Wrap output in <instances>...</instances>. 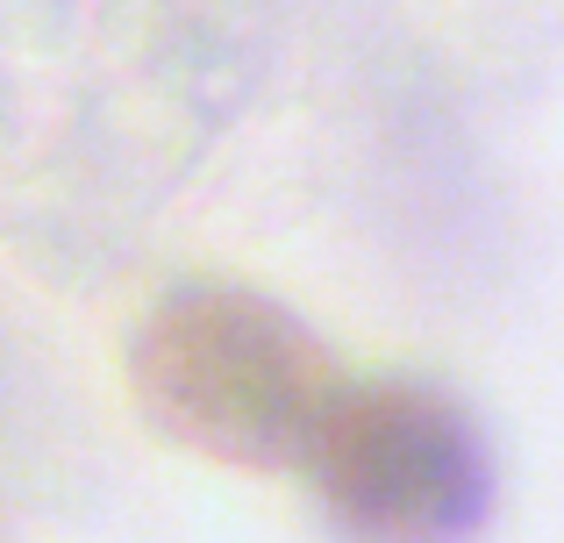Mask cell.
<instances>
[{"label": "cell", "mask_w": 564, "mask_h": 543, "mask_svg": "<svg viewBox=\"0 0 564 543\" xmlns=\"http://www.w3.org/2000/svg\"><path fill=\"white\" fill-rule=\"evenodd\" d=\"M129 387L165 444L243 473H286L344 393V365L272 293L193 279L137 322Z\"/></svg>", "instance_id": "6da1fadb"}, {"label": "cell", "mask_w": 564, "mask_h": 543, "mask_svg": "<svg viewBox=\"0 0 564 543\" xmlns=\"http://www.w3.org/2000/svg\"><path fill=\"white\" fill-rule=\"evenodd\" d=\"M301 473L329 543H486L500 508L494 444L436 379L344 387Z\"/></svg>", "instance_id": "7a4b0ae2"}]
</instances>
